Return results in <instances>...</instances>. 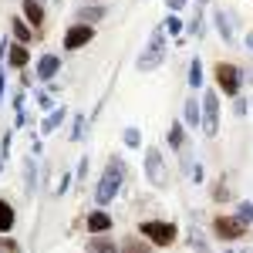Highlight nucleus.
<instances>
[{
	"label": "nucleus",
	"instance_id": "nucleus-1",
	"mask_svg": "<svg viewBox=\"0 0 253 253\" xmlns=\"http://www.w3.org/2000/svg\"><path fill=\"white\" fill-rule=\"evenodd\" d=\"M122 179H125V162H122L118 156H112L108 162H105L101 179H98V186H95V203L98 206H108V203L115 199L118 189H122Z\"/></svg>",
	"mask_w": 253,
	"mask_h": 253
},
{
	"label": "nucleus",
	"instance_id": "nucleus-2",
	"mask_svg": "<svg viewBox=\"0 0 253 253\" xmlns=\"http://www.w3.org/2000/svg\"><path fill=\"white\" fill-rule=\"evenodd\" d=\"M169 31H166V24H159L156 31L149 34V44H145V51L135 58V68L138 71H156L159 64L166 61V47H169V38H166Z\"/></svg>",
	"mask_w": 253,
	"mask_h": 253
},
{
	"label": "nucleus",
	"instance_id": "nucleus-3",
	"mask_svg": "<svg viewBox=\"0 0 253 253\" xmlns=\"http://www.w3.org/2000/svg\"><path fill=\"white\" fill-rule=\"evenodd\" d=\"M145 179L152 189H169V172H166V156L162 149H145Z\"/></svg>",
	"mask_w": 253,
	"mask_h": 253
},
{
	"label": "nucleus",
	"instance_id": "nucleus-4",
	"mask_svg": "<svg viewBox=\"0 0 253 253\" xmlns=\"http://www.w3.org/2000/svg\"><path fill=\"white\" fill-rule=\"evenodd\" d=\"M138 233L149 236L152 247H172L175 236H179V226H175V223H162V219H145V223L138 226Z\"/></svg>",
	"mask_w": 253,
	"mask_h": 253
},
{
	"label": "nucleus",
	"instance_id": "nucleus-5",
	"mask_svg": "<svg viewBox=\"0 0 253 253\" xmlns=\"http://www.w3.org/2000/svg\"><path fill=\"white\" fill-rule=\"evenodd\" d=\"M240 84H243L240 68L230 64V61H216V91H223V95H240Z\"/></svg>",
	"mask_w": 253,
	"mask_h": 253
},
{
	"label": "nucleus",
	"instance_id": "nucleus-6",
	"mask_svg": "<svg viewBox=\"0 0 253 253\" xmlns=\"http://www.w3.org/2000/svg\"><path fill=\"white\" fill-rule=\"evenodd\" d=\"M203 132L213 138L219 132V91H206L203 95Z\"/></svg>",
	"mask_w": 253,
	"mask_h": 253
},
{
	"label": "nucleus",
	"instance_id": "nucleus-7",
	"mask_svg": "<svg viewBox=\"0 0 253 253\" xmlns=\"http://www.w3.org/2000/svg\"><path fill=\"white\" fill-rule=\"evenodd\" d=\"M213 233L219 240H226V243H240L243 236H247V226L236 219V216H216L213 219Z\"/></svg>",
	"mask_w": 253,
	"mask_h": 253
},
{
	"label": "nucleus",
	"instance_id": "nucleus-8",
	"mask_svg": "<svg viewBox=\"0 0 253 253\" xmlns=\"http://www.w3.org/2000/svg\"><path fill=\"white\" fill-rule=\"evenodd\" d=\"M91 38H95V27H91V24H71V27L64 31V47H68V51H81Z\"/></svg>",
	"mask_w": 253,
	"mask_h": 253
},
{
	"label": "nucleus",
	"instance_id": "nucleus-9",
	"mask_svg": "<svg viewBox=\"0 0 253 253\" xmlns=\"http://www.w3.org/2000/svg\"><path fill=\"white\" fill-rule=\"evenodd\" d=\"M213 24H216L219 38L226 41V44H236V17L230 14V10H216V14H213Z\"/></svg>",
	"mask_w": 253,
	"mask_h": 253
},
{
	"label": "nucleus",
	"instance_id": "nucleus-10",
	"mask_svg": "<svg viewBox=\"0 0 253 253\" xmlns=\"http://www.w3.org/2000/svg\"><path fill=\"white\" fill-rule=\"evenodd\" d=\"M61 75V58L58 54H41L38 61V78L41 81H54Z\"/></svg>",
	"mask_w": 253,
	"mask_h": 253
},
{
	"label": "nucleus",
	"instance_id": "nucleus-11",
	"mask_svg": "<svg viewBox=\"0 0 253 253\" xmlns=\"http://www.w3.org/2000/svg\"><path fill=\"white\" fill-rule=\"evenodd\" d=\"M84 253H122V247H115L112 236H88L84 240Z\"/></svg>",
	"mask_w": 253,
	"mask_h": 253
},
{
	"label": "nucleus",
	"instance_id": "nucleus-12",
	"mask_svg": "<svg viewBox=\"0 0 253 253\" xmlns=\"http://www.w3.org/2000/svg\"><path fill=\"white\" fill-rule=\"evenodd\" d=\"M112 230V216L105 213V210H95V213H88V233L91 236H101Z\"/></svg>",
	"mask_w": 253,
	"mask_h": 253
},
{
	"label": "nucleus",
	"instance_id": "nucleus-13",
	"mask_svg": "<svg viewBox=\"0 0 253 253\" xmlns=\"http://www.w3.org/2000/svg\"><path fill=\"white\" fill-rule=\"evenodd\" d=\"M182 122H186L189 128L203 125V98H199V101H196V98H189V101H186V108H182Z\"/></svg>",
	"mask_w": 253,
	"mask_h": 253
},
{
	"label": "nucleus",
	"instance_id": "nucleus-14",
	"mask_svg": "<svg viewBox=\"0 0 253 253\" xmlns=\"http://www.w3.org/2000/svg\"><path fill=\"white\" fill-rule=\"evenodd\" d=\"M14 223H17V213H14V206L0 196V236H7L14 230Z\"/></svg>",
	"mask_w": 253,
	"mask_h": 253
},
{
	"label": "nucleus",
	"instance_id": "nucleus-15",
	"mask_svg": "<svg viewBox=\"0 0 253 253\" xmlns=\"http://www.w3.org/2000/svg\"><path fill=\"white\" fill-rule=\"evenodd\" d=\"M105 14H108V7H105V3H88V7H78V14H75V17H78V24H91V20H101Z\"/></svg>",
	"mask_w": 253,
	"mask_h": 253
},
{
	"label": "nucleus",
	"instance_id": "nucleus-16",
	"mask_svg": "<svg viewBox=\"0 0 253 253\" xmlns=\"http://www.w3.org/2000/svg\"><path fill=\"white\" fill-rule=\"evenodd\" d=\"M64 115H68V108H64V105H58L54 112H47V118L41 122V132H44V135L58 132V128H61V122H64Z\"/></svg>",
	"mask_w": 253,
	"mask_h": 253
},
{
	"label": "nucleus",
	"instance_id": "nucleus-17",
	"mask_svg": "<svg viewBox=\"0 0 253 253\" xmlns=\"http://www.w3.org/2000/svg\"><path fill=\"white\" fill-rule=\"evenodd\" d=\"M27 61H31L27 44H10V47H7V64H10V68H24Z\"/></svg>",
	"mask_w": 253,
	"mask_h": 253
},
{
	"label": "nucleus",
	"instance_id": "nucleus-18",
	"mask_svg": "<svg viewBox=\"0 0 253 253\" xmlns=\"http://www.w3.org/2000/svg\"><path fill=\"white\" fill-rule=\"evenodd\" d=\"M24 20H31V27H41V24H44V3L24 0Z\"/></svg>",
	"mask_w": 253,
	"mask_h": 253
},
{
	"label": "nucleus",
	"instance_id": "nucleus-19",
	"mask_svg": "<svg viewBox=\"0 0 253 253\" xmlns=\"http://www.w3.org/2000/svg\"><path fill=\"white\" fill-rule=\"evenodd\" d=\"M186 243H189V250L193 253H213V247H210V240H206V236L199 233V230H189V236H186Z\"/></svg>",
	"mask_w": 253,
	"mask_h": 253
},
{
	"label": "nucleus",
	"instance_id": "nucleus-20",
	"mask_svg": "<svg viewBox=\"0 0 253 253\" xmlns=\"http://www.w3.org/2000/svg\"><path fill=\"white\" fill-rule=\"evenodd\" d=\"M34 189H38V166H34V159H27L24 162V193L34 196Z\"/></svg>",
	"mask_w": 253,
	"mask_h": 253
},
{
	"label": "nucleus",
	"instance_id": "nucleus-21",
	"mask_svg": "<svg viewBox=\"0 0 253 253\" xmlns=\"http://www.w3.org/2000/svg\"><path fill=\"white\" fill-rule=\"evenodd\" d=\"M122 253H152V243H145L142 236H125Z\"/></svg>",
	"mask_w": 253,
	"mask_h": 253
},
{
	"label": "nucleus",
	"instance_id": "nucleus-22",
	"mask_svg": "<svg viewBox=\"0 0 253 253\" xmlns=\"http://www.w3.org/2000/svg\"><path fill=\"white\" fill-rule=\"evenodd\" d=\"M14 38H17V44H27L31 41V24L24 17H14Z\"/></svg>",
	"mask_w": 253,
	"mask_h": 253
},
{
	"label": "nucleus",
	"instance_id": "nucleus-23",
	"mask_svg": "<svg viewBox=\"0 0 253 253\" xmlns=\"http://www.w3.org/2000/svg\"><path fill=\"white\" fill-rule=\"evenodd\" d=\"M189 84H193V91L203 84V61H199V58L189 61Z\"/></svg>",
	"mask_w": 253,
	"mask_h": 253
},
{
	"label": "nucleus",
	"instance_id": "nucleus-24",
	"mask_svg": "<svg viewBox=\"0 0 253 253\" xmlns=\"http://www.w3.org/2000/svg\"><path fill=\"white\" fill-rule=\"evenodd\" d=\"M233 216L240 219V223H243V226H250V223H253V203H240Z\"/></svg>",
	"mask_w": 253,
	"mask_h": 253
},
{
	"label": "nucleus",
	"instance_id": "nucleus-25",
	"mask_svg": "<svg viewBox=\"0 0 253 253\" xmlns=\"http://www.w3.org/2000/svg\"><path fill=\"white\" fill-rule=\"evenodd\" d=\"M122 138H125V145H128V149H138V145H142V132H138L135 125H128Z\"/></svg>",
	"mask_w": 253,
	"mask_h": 253
},
{
	"label": "nucleus",
	"instance_id": "nucleus-26",
	"mask_svg": "<svg viewBox=\"0 0 253 253\" xmlns=\"http://www.w3.org/2000/svg\"><path fill=\"white\" fill-rule=\"evenodd\" d=\"M182 138H186V132H182V125L175 122L172 128H169V145H172V149H182Z\"/></svg>",
	"mask_w": 253,
	"mask_h": 253
},
{
	"label": "nucleus",
	"instance_id": "nucleus-27",
	"mask_svg": "<svg viewBox=\"0 0 253 253\" xmlns=\"http://www.w3.org/2000/svg\"><path fill=\"white\" fill-rule=\"evenodd\" d=\"M166 31H169V34H182V17H179V14H169V17H166Z\"/></svg>",
	"mask_w": 253,
	"mask_h": 253
},
{
	"label": "nucleus",
	"instance_id": "nucleus-28",
	"mask_svg": "<svg viewBox=\"0 0 253 253\" xmlns=\"http://www.w3.org/2000/svg\"><path fill=\"white\" fill-rule=\"evenodd\" d=\"M0 253H24V250H20V243H14L10 236H0Z\"/></svg>",
	"mask_w": 253,
	"mask_h": 253
},
{
	"label": "nucleus",
	"instance_id": "nucleus-29",
	"mask_svg": "<svg viewBox=\"0 0 253 253\" xmlns=\"http://www.w3.org/2000/svg\"><path fill=\"white\" fill-rule=\"evenodd\" d=\"M81 128H84V115H75V125H71V142L81 138Z\"/></svg>",
	"mask_w": 253,
	"mask_h": 253
},
{
	"label": "nucleus",
	"instance_id": "nucleus-30",
	"mask_svg": "<svg viewBox=\"0 0 253 253\" xmlns=\"http://www.w3.org/2000/svg\"><path fill=\"white\" fill-rule=\"evenodd\" d=\"M38 105H41V108H47V112H54V105H58V101H54L51 95H44V91H41V95H38Z\"/></svg>",
	"mask_w": 253,
	"mask_h": 253
},
{
	"label": "nucleus",
	"instance_id": "nucleus-31",
	"mask_svg": "<svg viewBox=\"0 0 253 253\" xmlns=\"http://www.w3.org/2000/svg\"><path fill=\"white\" fill-rule=\"evenodd\" d=\"M199 31H203V24H199V14H193V20H189V34H193V38H199Z\"/></svg>",
	"mask_w": 253,
	"mask_h": 253
},
{
	"label": "nucleus",
	"instance_id": "nucleus-32",
	"mask_svg": "<svg viewBox=\"0 0 253 253\" xmlns=\"http://www.w3.org/2000/svg\"><path fill=\"white\" fill-rule=\"evenodd\" d=\"M213 199H230V189H226V186H219V182H216V186H213Z\"/></svg>",
	"mask_w": 253,
	"mask_h": 253
},
{
	"label": "nucleus",
	"instance_id": "nucleus-33",
	"mask_svg": "<svg viewBox=\"0 0 253 253\" xmlns=\"http://www.w3.org/2000/svg\"><path fill=\"white\" fill-rule=\"evenodd\" d=\"M71 182H75V179H71V175H64V179L58 182V196H64V193H68V186H71Z\"/></svg>",
	"mask_w": 253,
	"mask_h": 253
},
{
	"label": "nucleus",
	"instance_id": "nucleus-34",
	"mask_svg": "<svg viewBox=\"0 0 253 253\" xmlns=\"http://www.w3.org/2000/svg\"><path fill=\"white\" fill-rule=\"evenodd\" d=\"M166 3H169V10H172V14H175V10H182V7H186L189 0H166Z\"/></svg>",
	"mask_w": 253,
	"mask_h": 253
},
{
	"label": "nucleus",
	"instance_id": "nucleus-35",
	"mask_svg": "<svg viewBox=\"0 0 253 253\" xmlns=\"http://www.w3.org/2000/svg\"><path fill=\"white\" fill-rule=\"evenodd\" d=\"M84 172H88V159H81V166H78V179L84 182Z\"/></svg>",
	"mask_w": 253,
	"mask_h": 253
},
{
	"label": "nucleus",
	"instance_id": "nucleus-36",
	"mask_svg": "<svg viewBox=\"0 0 253 253\" xmlns=\"http://www.w3.org/2000/svg\"><path fill=\"white\" fill-rule=\"evenodd\" d=\"M3 88H7V75L0 71V105H3Z\"/></svg>",
	"mask_w": 253,
	"mask_h": 253
},
{
	"label": "nucleus",
	"instance_id": "nucleus-37",
	"mask_svg": "<svg viewBox=\"0 0 253 253\" xmlns=\"http://www.w3.org/2000/svg\"><path fill=\"white\" fill-rule=\"evenodd\" d=\"M243 44H247V47L253 51V31H247V41H243Z\"/></svg>",
	"mask_w": 253,
	"mask_h": 253
},
{
	"label": "nucleus",
	"instance_id": "nucleus-38",
	"mask_svg": "<svg viewBox=\"0 0 253 253\" xmlns=\"http://www.w3.org/2000/svg\"><path fill=\"white\" fill-rule=\"evenodd\" d=\"M0 166H3V156H0Z\"/></svg>",
	"mask_w": 253,
	"mask_h": 253
},
{
	"label": "nucleus",
	"instance_id": "nucleus-39",
	"mask_svg": "<svg viewBox=\"0 0 253 253\" xmlns=\"http://www.w3.org/2000/svg\"><path fill=\"white\" fill-rule=\"evenodd\" d=\"M199 3H206V0H199Z\"/></svg>",
	"mask_w": 253,
	"mask_h": 253
},
{
	"label": "nucleus",
	"instance_id": "nucleus-40",
	"mask_svg": "<svg viewBox=\"0 0 253 253\" xmlns=\"http://www.w3.org/2000/svg\"><path fill=\"white\" fill-rule=\"evenodd\" d=\"M38 3H44V0H38Z\"/></svg>",
	"mask_w": 253,
	"mask_h": 253
}]
</instances>
